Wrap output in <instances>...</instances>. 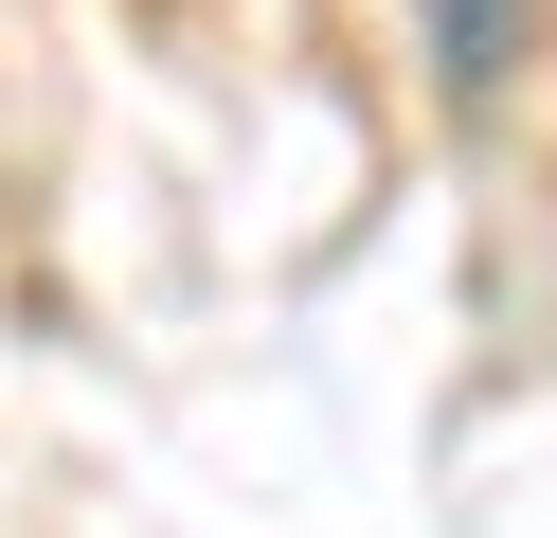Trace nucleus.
<instances>
[{"mask_svg": "<svg viewBox=\"0 0 557 538\" xmlns=\"http://www.w3.org/2000/svg\"><path fill=\"white\" fill-rule=\"evenodd\" d=\"M521 18H540V0H413V36H432V72H449L468 108L521 72Z\"/></svg>", "mask_w": 557, "mask_h": 538, "instance_id": "1", "label": "nucleus"}]
</instances>
